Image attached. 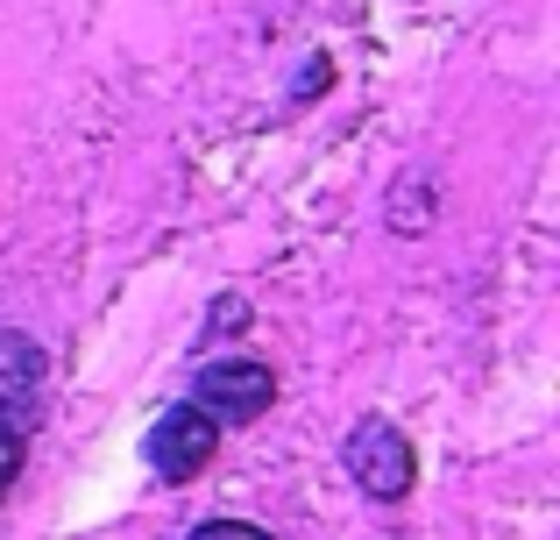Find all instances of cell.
Here are the masks:
<instances>
[{
	"label": "cell",
	"mask_w": 560,
	"mask_h": 540,
	"mask_svg": "<svg viewBox=\"0 0 560 540\" xmlns=\"http://www.w3.org/2000/svg\"><path fill=\"white\" fill-rule=\"evenodd\" d=\"M191 405H206L220 427H248L277 405V370L270 363H206L191 377Z\"/></svg>",
	"instance_id": "277c9868"
},
{
	"label": "cell",
	"mask_w": 560,
	"mask_h": 540,
	"mask_svg": "<svg viewBox=\"0 0 560 540\" xmlns=\"http://www.w3.org/2000/svg\"><path fill=\"white\" fill-rule=\"evenodd\" d=\"M220 434H228V427H220L206 405H191V399L171 405V413L150 427V470L164 476V484H191V476L220 456Z\"/></svg>",
	"instance_id": "3957f363"
},
{
	"label": "cell",
	"mask_w": 560,
	"mask_h": 540,
	"mask_svg": "<svg viewBox=\"0 0 560 540\" xmlns=\"http://www.w3.org/2000/svg\"><path fill=\"white\" fill-rule=\"evenodd\" d=\"M327 79H334V57H313V65L299 71V85H291V100H299V107H305V100H313V93H319V85H327Z\"/></svg>",
	"instance_id": "52a82bcc"
},
{
	"label": "cell",
	"mask_w": 560,
	"mask_h": 540,
	"mask_svg": "<svg viewBox=\"0 0 560 540\" xmlns=\"http://www.w3.org/2000/svg\"><path fill=\"white\" fill-rule=\"evenodd\" d=\"M242 313H248L242 299H220V306H213V328H220V334H234V328H242Z\"/></svg>",
	"instance_id": "ba28073f"
},
{
	"label": "cell",
	"mask_w": 560,
	"mask_h": 540,
	"mask_svg": "<svg viewBox=\"0 0 560 540\" xmlns=\"http://www.w3.org/2000/svg\"><path fill=\"white\" fill-rule=\"evenodd\" d=\"M390 228L397 235H425V228H433V179H425V171H405V179L390 185Z\"/></svg>",
	"instance_id": "5b68a950"
},
{
	"label": "cell",
	"mask_w": 560,
	"mask_h": 540,
	"mask_svg": "<svg viewBox=\"0 0 560 540\" xmlns=\"http://www.w3.org/2000/svg\"><path fill=\"white\" fill-rule=\"evenodd\" d=\"M43 413H50V356L28 334L0 328V448L28 456Z\"/></svg>",
	"instance_id": "6da1fadb"
},
{
	"label": "cell",
	"mask_w": 560,
	"mask_h": 540,
	"mask_svg": "<svg viewBox=\"0 0 560 540\" xmlns=\"http://www.w3.org/2000/svg\"><path fill=\"white\" fill-rule=\"evenodd\" d=\"M341 462H348V476H355L370 498H383V505H397L411 491V476H419V462H411V441L390 427L383 413H370V420H355V434L341 441Z\"/></svg>",
	"instance_id": "7a4b0ae2"
},
{
	"label": "cell",
	"mask_w": 560,
	"mask_h": 540,
	"mask_svg": "<svg viewBox=\"0 0 560 540\" xmlns=\"http://www.w3.org/2000/svg\"><path fill=\"white\" fill-rule=\"evenodd\" d=\"M191 540H270V533L248 519H206V527H191Z\"/></svg>",
	"instance_id": "8992f818"
}]
</instances>
